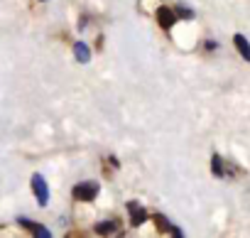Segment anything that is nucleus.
Here are the masks:
<instances>
[{
    "label": "nucleus",
    "mask_w": 250,
    "mask_h": 238,
    "mask_svg": "<svg viewBox=\"0 0 250 238\" xmlns=\"http://www.w3.org/2000/svg\"><path fill=\"white\" fill-rule=\"evenodd\" d=\"M32 192H35L40 206H47V201H49V189H47V182H44L42 174H35V177H32Z\"/></svg>",
    "instance_id": "nucleus-1"
},
{
    "label": "nucleus",
    "mask_w": 250,
    "mask_h": 238,
    "mask_svg": "<svg viewBox=\"0 0 250 238\" xmlns=\"http://www.w3.org/2000/svg\"><path fill=\"white\" fill-rule=\"evenodd\" d=\"M71 192H74L76 199H81V201H91V199H96V194H98V184H93V182H83V184H76Z\"/></svg>",
    "instance_id": "nucleus-2"
},
{
    "label": "nucleus",
    "mask_w": 250,
    "mask_h": 238,
    "mask_svg": "<svg viewBox=\"0 0 250 238\" xmlns=\"http://www.w3.org/2000/svg\"><path fill=\"white\" fill-rule=\"evenodd\" d=\"M128 211H130V223L133 226H143L147 221V211L138 201H128Z\"/></svg>",
    "instance_id": "nucleus-3"
},
{
    "label": "nucleus",
    "mask_w": 250,
    "mask_h": 238,
    "mask_svg": "<svg viewBox=\"0 0 250 238\" xmlns=\"http://www.w3.org/2000/svg\"><path fill=\"white\" fill-rule=\"evenodd\" d=\"M157 22H160L165 30H169V27L177 22V13H172L169 8H157Z\"/></svg>",
    "instance_id": "nucleus-4"
},
{
    "label": "nucleus",
    "mask_w": 250,
    "mask_h": 238,
    "mask_svg": "<svg viewBox=\"0 0 250 238\" xmlns=\"http://www.w3.org/2000/svg\"><path fill=\"white\" fill-rule=\"evenodd\" d=\"M155 223H157V228H160V231H165V233H172V236H182V231H179L177 226H172V223H169V221H167V218H165L162 214H157V216H155Z\"/></svg>",
    "instance_id": "nucleus-5"
},
{
    "label": "nucleus",
    "mask_w": 250,
    "mask_h": 238,
    "mask_svg": "<svg viewBox=\"0 0 250 238\" xmlns=\"http://www.w3.org/2000/svg\"><path fill=\"white\" fill-rule=\"evenodd\" d=\"M233 42H235L238 52L243 54V59H245V62H250V42H248L243 35H235V37H233Z\"/></svg>",
    "instance_id": "nucleus-6"
},
{
    "label": "nucleus",
    "mask_w": 250,
    "mask_h": 238,
    "mask_svg": "<svg viewBox=\"0 0 250 238\" xmlns=\"http://www.w3.org/2000/svg\"><path fill=\"white\" fill-rule=\"evenodd\" d=\"M20 226H25V228H30L35 236H44V238H49L52 233L44 228V226H40V223H32V221H27V218H20Z\"/></svg>",
    "instance_id": "nucleus-7"
},
{
    "label": "nucleus",
    "mask_w": 250,
    "mask_h": 238,
    "mask_svg": "<svg viewBox=\"0 0 250 238\" xmlns=\"http://www.w3.org/2000/svg\"><path fill=\"white\" fill-rule=\"evenodd\" d=\"M115 231H118V223L115 221H101V223H96V233H101V236H110Z\"/></svg>",
    "instance_id": "nucleus-8"
},
{
    "label": "nucleus",
    "mask_w": 250,
    "mask_h": 238,
    "mask_svg": "<svg viewBox=\"0 0 250 238\" xmlns=\"http://www.w3.org/2000/svg\"><path fill=\"white\" fill-rule=\"evenodd\" d=\"M74 54H76V59H79L81 64H86V62L91 59V52H88V47H86L83 42H79V44L74 47Z\"/></svg>",
    "instance_id": "nucleus-9"
},
{
    "label": "nucleus",
    "mask_w": 250,
    "mask_h": 238,
    "mask_svg": "<svg viewBox=\"0 0 250 238\" xmlns=\"http://www.w3.org/2000/svg\"><path fill=\"white\" fill-rule=\"evenodd\" d=\"M211 170H213V174H216V177H223V160H221L218 155H213V157H211Z\"/></svg>",
    "instance_id": "nucleus-10"
},
{
    "label": "nucleus",
    "mask_w": 250,
    "mask_h": 238,
    "mask_svg": "<svg viewBox=\"0 0 250 238\" xmlns=\"http://www.w3.org/2000/svg\"><path fill=\"white\" fill-rule=\"evenodd\" d=\"M179 15H182V18H184V20H189V18H191V15H194V13H191V10H179Z\"/></svg>",
    "instance_id": "nucleus-11"
}]
</instances>
